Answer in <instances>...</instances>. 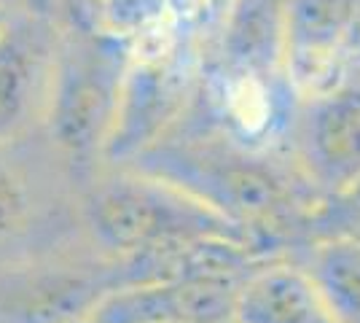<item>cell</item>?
<instances>
[{
    "mask_svg": "<svg viewBox=\"0 0 360 323\" xmlns=\"http://www.w3.org/2000/svg\"><path fill=\"white\" fill-rule=\"evenodd\" d=\"M127 167L202 202L261 256H285L320 240L330 205L290 151L245 146L210 116L172 138L153 140Z\"/></svg>",
    "mask_w": 360,
    "mask_h": 323,
    "instance_id": "cell-1",
    "label": "cell"
},
{
    "mask_svg": "<svg viewBox=\"0 0 360 323\" xmlns=\"http://www.w3.org/2000/svg\"><path fill=\"white\" fill-rule=\"evenodd\" d=\"M84 186L51 151L25 140L0 143V277L97 251L81 221Z\"/></svg>",
    "mask_w": 360,
    "mask_h": 323,
    "instance_id": "cell-2",
    "label": "cell"
},
{
    "mask_svg": "<svg viewBox=\"0 0 360 323\" xmlns=\"http://www.w3.org/2000/svg\"><path fill=\"white\" fill-rule=\"evenodd\" d=\"M81 221L91 246L119 262L207 237H229L248 246L240 232L202 202L129 167L86 181Z\"/></svg>",
    "mask_w": 360,
    "mask_h": 323,
    "instance_id": "cell-3",
    "label": "cell"
},
{
    "mask_svg": "<svg viewBox=\"0 0 360 323\" xmlns=\"http://www.w3.org/2000/svg\"><path fill=\"white\" fill-rule=\"evenodd\" d=\"M290 156L326 200L360 186V65L323 92L301 97Z\"/></svg>",
    "mask_w": 360,
    "mask_h": 323,
    "instance_id": "cell-4",
    "label": "cell"
},
{
    "mask_svg": "<svg viewBox=\"0 0 360 323\" xmlns=\"http://www.w3.org/2000/svg\"><path fill=\"white\" fill-rule=\"evenodd\" d=\"M124 286V264L81 251L0 277V323H75Z\"/></svg>",
    "mask_w": 360,
    "mask_h": 323,
    "instance_id": "cell-5",
    "label": "cell"
},
{
    "mask_svg": "<svg viewBox=\"0 0 360 323\" xmlns=\"http://www.w3.org/2000/svg\"><path fill=\"white\" fill-rule=\"evenodd\" d=\"M285 73L301 97L323 92L360 60L358 0H285Z\"/></svg>",
    "mask_w": 360,
    "mask_h": 323,
    "instance_id": "cell-6",
    "label": "cell"
},
{
    "mask_svg": "<svg viewBox=\"0 0 360 323\" xmlns=\"http://www.w3.org/2000/svg\"><path fill=\"white\" fill-rule=\"evenodd\" d=\"M121 60L105 46L86 44L57 68L51 97V135L68 156L97 148L119 119Z\"/></svg>",
    "mask_w": 360,
    "mask_h": 323,
    "instance_id": "cell-7",
    "label": "cell"
},
{
    "mask_svg": "<svg viewBox=\"0 0 360 323\" xmlns=\"http://www.w3.org/2000/svg\"><path fill=\"white\" fill-rule=\"evenodd\" d=\"M54 35L41 19H11L0 41V143L19 140L54 97Z\"/></svg>",
    "mask_w": 360,
    "mask_h": 323,
    "instance_id": "cell-8",
    "label": "cell"
},
{
    "mask_svg": "<svg viewBox=\"0 0 360 323\" xmlns=\"http://www.w3.org/2000/svg\"><path fill=\"white\" fill-rule=\"evenodd\" d=\"M242 283L186 277L110 291L94 308V323H234Z\"/></svg>",
    "mask_w": 360,
    "mask_h": 323,
    "instance_id": "cell-9",
    "label": "cell"
},
{
    "mask_svg": "<svg viewBox=\"0 0 360 323\" xmlns=\"http://www.w3.org/2000/svg\"><path fill=\"white\" fill-rule=\"evenodd\" d=\"M234 323H336L309 272L293 256L261 262L237 291Z\"/></svg>",
    "mask_w": 360,
    "mask_h": 323,
    "instance_id": "cell-10",
    "label": "cell"
},
{
    "mask_svg": "<svg viewBox=\"0 0 360 323\" xmlns=\"http://www.w3.org/2000/svg\"><path fill=\"white\" fill-rule=\"evenodd\" d=\"M285 0H231L218 44V70H285Z\"/></svg>",
    "mask_w": 360,
    "mask_h": 323,
    "instance_id": "cell-11",
    "label": "cell"
},
{
    "mask_svg": "<svg viewBox=\"0 0 360 323\" xmlns=\"http://www.w3.org/2000/svg\"><path fill=\"white\" fill-rule=\"evenodd\" d=\"M288 256L309 272L336 323H360V237H326Z\"/></svg>",
    "mask_w": 360,
    "mask_h": 323,
    "instance_id": "cell-12",
    "label": "cell"
},
{
    "mask_svg": "<svg viewBox=\"0 0 360 323\" xmlns=\"http://www.w3.org/2000/svg\"><path fill=\"white\" fill-rule=\"evenodd\" d=\"M345 234H355V237L360 234V186L342 200H330L326 218H323L320 240L345 237Z\"/></svg>",
    "mask_w": 360,
    "mask_h": 323,
    "instance_id": "cell-13",
    "label": "cell"
},
{
    "mask_svg": "<svg viewBox=\"0 0 360 323\" xmlns=\"http://www.w3.org/2000/svg\"><path fill=\"white\" fill-rule=\"evenodd\" d=\"M167 0H105L108 16L121 30H137L165 14Z\"/></svg>",
    "mask_w": 360,
    "mask_h": 323,
    "instance_id": "cell-14",
    "label": "cell"
},
{
    "mask_svg": "<svg viewBox=\"0 0 360 323\" xmlns=\"http://www.w3.org/2000/svg\"><path fill=\"white\" fill-rule=\"evenodd\" d=\"M8 25H11V14H8V8L0 6V41H3V35L8 30Z\"/></svg>",
    "mask_w": 360,
    "mask_h": 323,
    "instance_id": "cell-15",
    "label": "cell"
},
{
    "mask_svg": "<svg viewBox=\"0 0 360 323\" xmlns=\"http://www.w3.org/2000/svg\"><path fill=\"white\" fill-rule=\"evenodd\" d=\"M11 3H16V0H0V6H3V8H11Z\"/></svg>",
    "mask_w": 360,
    "mask_h": 323,
    "instance_id": "cell-16",
    "label": "cell"
},
{
    "mask_svg": "<svg viewBox=\"0 0 360 323\" xmlns=\"http://www.w3.org/2000/svg\"><path fill=\"white\" fill-rule=\"evenodd\" d=\"M75 323H94L91 318H84V321H75Z\"/></svg>",
    "mask_w": 360,
    "mask_h": 323,
    "instance_id": "cell-17",
    "label": "cell"
},
{
    "mask_svg": "<svg viewBox=\"0 0 360 323\" xmlns=\"http://www.w3.org/2000/svg\"><path fill=\"white\" fill-rule=\"evenodd\" d=\"M226 3H231V0H226Z\"/></svg>",
    "mask_w": 360,
    "mask_h": 323,
    "instance_id": "cell-18",
    "label": "cell"
},
{
    "mask_svg": "<svg viewBox=\"0 0 360 323\" xmlns=\"http://www.w3.org/2000/svg\"><path fill=\"white\" fill-rule=\"evenodd\" d=\"M358 65H360V60H358Z\"/></svg>",
    "mask_w": 360,
    "mask_h": 323,
    "instance_id": "cell-19",
    "label": "cell"
},
{
    "mask_svg": "<svg viewBox=\"0 0 360 323\" xmlns=\"http://www.w3.org/2000/svg\"><path fill=\"white\" fill-rule=\"evenodd\" d=\"M358 237H360V234H358Z\"/></svg>",
    "mask_w": 360,
    "mask_h": 323,
    "instance_id": "cell-20",
    "label": "cell"
}]
</instances>
